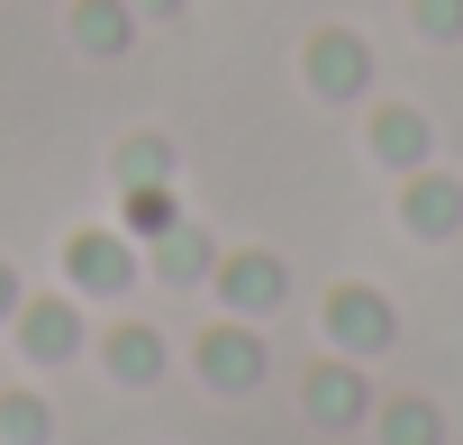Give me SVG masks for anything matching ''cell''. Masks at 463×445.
Here are the masks:
<instances>
[{
	"mask_svg": "<svg viewBox=\"0 0 463 445\" xmlns=\"http://www.w3.org/2000/svg\"><path fill=\"white\" fill-rule=\"evenodd\" d=\"M55 436V409L37 391H0V445H46Z\"/></svg>",
	"mask_w": 463,
	"mask_h": 445,
	"instance_id": "obj_16",
	"label": "cell"
},
{
	"mask_svg": "<svg viewBox=\"0 0 463 445\" xmlns=\"http://www.w3.org/2000/svg\"><path fill=\"white\" fill-rule=\"evenodd\" d=\"M364 146H373V164H382V173H418V164L436 155V128H427V109L382 100V109L364 118Z\"/></svg>",
	"mask_w": 463,
	"mask_h": 445,
	"instance_id": "obj_9",
	"label": "cell"
},
{
	"mask_svg": "<svg viewBox=\"0 0 463 445\" xmlns=\"http://www.w3.org/2000/svg\"><path fill=\"white\" fill-rule=\"evenodd\" d=\"M64 28H73V46H82V55H100V64H109V55H128V46H137V28H146V19L128 10V0H73Z\"/></svg>",
	"mask_w": 463,
	"mask_h": 445,
	"instance_id": "obj_11",
	"label": "cell"
},
{
	"mask_svg": "<svg viewBox=\"0 0 463 445\" xmlns=\"http://www.w3.org/2000/svg\"><path fill=\"white\" fill-rule=\"evenodd\" d=\"M318 318H327V346H336V355H354V364H373V355H391V346H400V309H391L373 282H336Z\"/></svg>",
	"mask_w": 463,
	"mask_h": 445,
	"instance_id": "obj_1",
	"label": "cell"
},
{
	"mask_svg": "<svg viewBox=\"0 0 463 445\" xmlns=\"http://www.w3.org/2000/svg\"><path fill=\"white\" fill-rule=\"evenodd\" d=\"M409 19L427 46H463V0H409Z\"/></svg>",
	"mask_w": 463,
	"mask_h": 445,
	"instance_id": "obj_17",
	"label": "cell"
},
{
	"mask_svg": "<svg viewBox=\"0 0 463 445\" xmlns=\"http://www.w3.org/2000/svg\"><path fill=\"white\" fill-rule=\"evenodd\" d=\"M146 264H155V282H209V264H218V246H209V228H191V218H173L164 237H146Z\"/></svg>",
	"mask_w": 463,
	"mask_h": 445,
	"instance_id": "obj_12",
	"label": "cell"
},
{
	"mask_svg": "<svg viewBox=\"0 0 463 445\" xmlns=\"http://www.w3.org/2000/svg\"><path fill=\"white\" fill-rule=\"evenodd\" d=\"M19 300H28V291H19V273H10V264H0V318H10Z\"/></svg>",
	"mask_w": 463,
	"mask_h": 445,
	"instance_id": "obj_19",
	"label": "cell"
},
{
	"mask_svg": "<svg viewBox=\"0 0 463 445\" xmlns=\"http://www.w3.org/2000/svg\"><path fill=\"white\" fill-rule=\"evenodd\" d=\"M300 418H318V427H364V418H373V382H364V364H354V355L309 364V373H300Z\"/></svg>",
	"mask_w": 463,
	"mask_h": 445,
	"instance_id": "obj_7",
	"label": "cell"
},
{
	"mask_svg": "<svg viewBox=\"0 0 463 445\" xmlns=\"http://www.w3.org/2000/svg\"><path fill=\"white\" fill-rule=\"evenodd\" d=\"M373 427H382V445H445L436 400H373Z\"/></svg>",
	"mask_w": 463,
	"mask_h": 445,
	"instance_id": "obj_13",
	"label": "cell"
},
{
	"mask_svg": "<svg viewBox=\"0 0 463 445\" xmlns=\"http://www.w3.org/2000/svg\"><path fill=\"white\" fill-rule=\"evenodd\" d=\"M128 10H137V19H164V28H173V19L191 10V0H128Z\"/></svg>",
	"mask_w": 463,
	"mask_h": 445,
	"instance_id": "obj_18",
	"label": "cell"
},
{
	"mask_svg": "<svg viewBox=\"0 0 463 445\" xmlns=\"http://www.w3.org/2000/svg\"><path fill=\"white\" fill-rule=\"evenodd\" d=\"M64 282L91 291V300H118L137 282V237L128 228H73L64 237Z\"/></svg>",
	"mask_w": 463,
	"mask_h": 445,
	"instance_id": "obj_5",
	"label": "cell"
},
{
	"mask_svg": "<svg viewBox=\"0 0 463 445\" xmlns=\"http://www.w3.org/2000/svg\"><path fill=\"white\" fill-rule=\"evenodd\" d=\"M209 291L227 300V318H273L291 300V264L273 246H237V255H218L209 264Z\"/></svg>",
	"mask_w": 463,
	"mask_h": 445,
	"instance_id": "obj_2",
	"label": "cell"
},
{
	"mask_svg": "<svg viewBox=\"0 0 463 445\" xmlns=\"http://www.w3.org/2000/svg\"><path fill=\"white\" fill-rule=\"evenodd\" d=\"M100 364H109L118 391H155V382H164V336L137 327V318H118V327L100 336Z\"/></svg>",
	"mask_w": 463,
	"mask_h": 445,
	"instance_id": "obj_10",
	"label": "cell"
},
{
	"mask_svg": "<svg viewBox=\"0 0 463 445\" xmlns=\"http://www.w3.org/2000/svg\"><path fill=\"white\" fill-rule=\"evenodd\" d=\"M10 327H19V355H28V364H73V355H82V300H73V291L19 300Z\"/></svg>",
	"mask_w": 463,
	"mask_h": 445,
	"instance_id": "obj_6",
	"label": "cell"
},
{
	"mask_svg": "<svg viewBox=\"0 0 463 445\" xmlns=\"http://www.w3.org/2000/svg\"><path fill=\"white\" fill-rule=\"evenodd\" d=\"M400 228H409V237H427V246L463 237V182H454V173H436V164L400 173Z\"/></svg>",
	"mask_w": 463,
	"mask_h": 445,
	"instance_id": "obj_8",
	"label": "cell"
},
{
	"mask_svg": "<svg viewBox=\"0 0 463 445\" xmlns=\"http://www.w3.org/2000/svg\"><path fill=\"white\" fill-rule=\"evenodd\" d=\"M109 173H118V191H137V182H173V146H164L155 128H137V137H118Z\"/></svg>",
	"mask_w": 463,
	"mask_h": 445,
	"instance_id": "obj_15",
	"label": "cell"
},
{
	"mask_svg": "<svg viewBox=\"0 0 463 445\" xmlns=\"http://www.w3.org/2000/svg\"><path fill=\"white\" fill-rule=\"evenodd\" d=\"M182 218V200H173V182H137V191H118V228L146 246V237H164Z\"/></svg>",
	"mask_w": 463,
	"mask_h": 445,
	"instance_id": "obj_14",
	"label": "cell"
},
{
	"mask_svg": "<svg viewBox=\"0 0 463 445\" xmlns=\"http://www.w3.org/2000/svg\"><path fill=\"white\" fill-rule=\"evenodd\" d=\"M200 382L218 391V400H246V391H264V373H273V355H264V336H255V318H218L209 336H200Z\"/></svg>",
	"mask_w": 463,
	"mask_h": 445,
	"instance_id": "obj_3",
	"label": "cell"
},
{
	"mask_svg": "<svg viewBox=\"0 0 463 445\" xmlns=\"http://www.w3.org/2000/svg\"><path fill=\"white\" fill-rule=\"evenodd\" d=\"M300 82H309L318 100H364V91H373V46H364L354 28H309Z\"/></svg>",
	"mask_w": 463,
	"mask_h": 445,
	"instance_id": "obj_4",
	"label": "cell"
}]
</instances>
